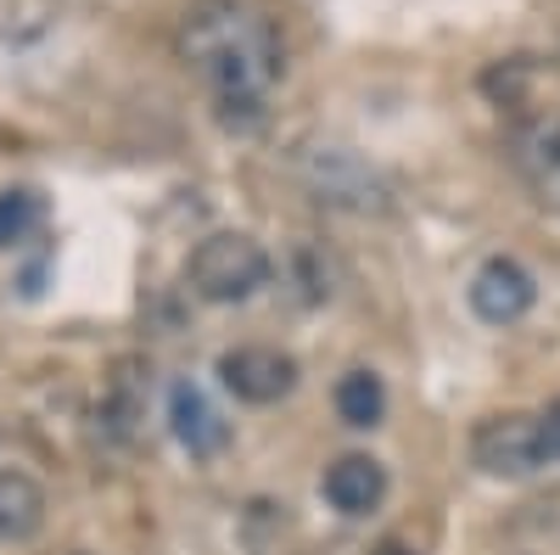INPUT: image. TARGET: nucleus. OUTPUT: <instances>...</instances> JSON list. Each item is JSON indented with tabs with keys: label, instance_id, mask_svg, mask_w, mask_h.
<instances>
[{
	"label": "nucleus",
	"instance_id": "f257e3e1",
	"mask_svg": "<svg viewBox=\"0 0 560 555\" xmlns=\"http://www.w3.org/2000/svg\"><path fill=\"white\" fill-rule=\"evenodd\" d=\"M174 51L208 84V96H213L224 124H236V129L264 124L287 57H280L275 23L253 7V0H197V7L179 18Z\"/></svg>",
	"mask_w": 560,
	"mask_h": 555
},
{
	"label": "nucleus",
	"instance_id": "f03ea898",
	"mask_svg": "<svg viewBox=\"0 0 560 555\" xmlns=\"http://www.w3.org/2000/svg\"><path fill=\"white\" fill-rule=\"evenodd\" d=\"M185 275H191V292L202 303H247L253 292L269 287L275 264H269V253L253 236H242V230H219V236L197 242Z\"/></svg>",
	"mask_w": 560,
	"mask_h": 555
},
{
	"label": "nucleus",
	"instance_id": "7ed1b4c3",
	"mask_svg": "<svg viewBox=\"0 0 560 555\" xmlns=\"http://www.w3.org/2000/svg\"><path fill=\"white\" fill-rule=\"evenodd\" d=\"M298 174H303L308 192L319 203H331V208H348V213H382L387 208L382 174L370 169L359 152H348V147H303L298 152Z\"/></svg>",
	"mask_w": 560,
	"mask_h": 555
},
{
	"label": "nucleus",
	"instance_id": "20e7f679",
	"mask_svg": "<svg viewBox=\"0 0 560 555\" xmlns=\"http://www.w3.org/2000/svg\"><path fill=\"white\" fill-rule=\"evenodd\" d=\"M471 460H477V472L482 477H533L544 466V421L538 415H522V409H510V415H488V421L471 432Z\"/></svg>",
	"mask_w": 560,
	"mask_h": 555
},
{
	"label": "nucleus",
	"instance_id": "39448f33",
	"mask_svg": "<svg viewBox=\"0 0 560 555\" xmlns=\"http://www.w3.org/2000/svg\"><path fill=\"white\" fill-rule=\"evenodd\" d=\"M219 382H224V393H236L242 404H280L298 388V359L287 348L247 343V348L219 354Z\"/></svg>",
	"mask_w": 560,
	"mask_h": 555
},
{
	"label": "nucleus",
	"instance_id": "423d86ee",
	"mask_svg": "<svg viewBox=\"0 0 560 555\" xmlns=\"http://www.w3.org/2000/svg\"><path fill=\"white\" fill-rule=\"evenodd\" d=\"M533 303H538V281L516 258L493 253L471 275V309H477V320H488V326H516L522 314H533Z\"/></svg>",
	"mask_w": 560,
	"mask_h": 555
},
{
	"label": "nucleus",
	"instance_id": "0eeeda50",
	"mask_svg": "<svg viewBox=\"0 0 560 555\" xmlns=\"http://www.w3.org/2000/svg\"><path fill=\"white\" fill-rule=\"evenodd\" d=\"M168 432L197 460H208V454H219L230 443V421L213 409V398L197 382H174V393H168Z\"/></svg>",
	"mask_w": 560,
	"mask_h": 555
},
{
	"label": "nucleus",
	"instance_id": "6e6552de",
	"mask_svg": "<svg viewBox=\"0 0 560 555\" xmlns=\"http://www.w3.org/2000/svg\"><path fill=\"white\" fill-rule=\"evenodd\" d=\"M325 499H331L342 517L382 511V499H387V466H382L376 454H342L337 466L325 472Z\"/></svg>",
	"mask_w": 560,
	"mask_h": 555
},
{
	"label": "nucleus",
	"instance_id": "1a4fd4ad",
	"mask_svg": "<svg viewBox=\"0 0 560 555\" xmlns=\"http://www.w3.org/2000/svg\"><path fill=\"white\" fill-rule=\"evenodd\" d=\"M516 169L538 203L560 208V118H533L516 129Z\"/></svg>",
	"mask_w": 560,
	"mask_h": 555
},
{
	"label": "nucleus",
	"instance_id": "9d476101",
	"mask_svg": "<svg viewBox=\"0 0 560 555\" xmlns=\"http://www.w3.org/2000/svg\"><path fill=\"white\" fill-rule=\"evenodd\" d=\"M45 511H51V499L28 472H0V550L39 539Z\"/></svg>",
	"mask_w": 560,
	"mask_h": 555
},
{
	"label": "nucleus",
	"instance_id": "9b49d317",
	"mask_svg": "<svg viewBox=\"0 0 560 555\" xmlns=\"http://www.w3.org/2000/svg\"><path fill=\"white\" fill-rule=\"evenodd\" d=\"M337 415L348 427H382V415H387V388L376 370H348V377L337 382Z\"/></svg>",
	"mask_w": 560,
	"mask_h": 555
},
{
	"label": "nucleus",
	"instance_id": "f8f14e48",
	"mask_svg": "<svg viewBox=\"0 0 560 555\" xmlns=\"http://www.w3.org/2000/svg\"><path fill=\"white\" fill-rule=\"evenodd\" d=\"M34 219H39V203L28 192H0V247L23 242Z\"/></svg>",
	"mask_w": 560,
	"mask_h": 555
},
{
	"label": "nucleus",
	"instance_id": "ddd939ff",
	"mask_svg": "<svg viewBox=\"0 0 560 555\" xmlns=\"http://www.w3.org/2000/svg\"><path fill=\"white\" fill-rule=\"evenodd\" d=\"M538 421H544V454H549V460H560V398L538 415Z\"/></svg>",
	"mask_w": 560,
	"mask_h": 555
},
{
	"label": "nucleus",
	"instance_id": "4468645a",
	"mask_svg": "<svg viewBox=\"0 0 560 555\" xmlns=\"http://www.w3.org/2000/svg\"><path fill=\"white\" fill-rule=\"evenodd\" d=\"M370 555H427V550H420V544H409V539H382V544L370 550Z\"/></svg>",
	"mask_w": 560,
	"mask_h": 555
}]
</instances>
